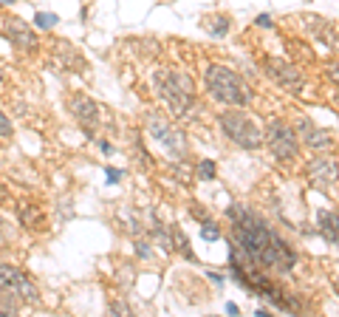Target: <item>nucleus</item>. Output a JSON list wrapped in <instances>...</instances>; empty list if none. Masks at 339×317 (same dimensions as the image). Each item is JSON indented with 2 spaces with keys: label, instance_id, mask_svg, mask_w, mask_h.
I'll return each instance as SVG.
<instances>
[{
  "label": "nucleus",
  "instance_id": "obj_3",
  "mask_svg": "<svg viewBox=\"0 0 339 317\" xmlns=\"http://www.w3.org/2000/svg\"><path fill=\"white\" fill-rule=\"evenodd\" d=\"M156 85L161 99L167 102V108L173 111L175 116H184L192 105V97H195V85L187 74H178V71H158L156 74Z\"/></svg>",
  "mask_w": 339,
  "mask_h": 317
},
{
  "label": "nucleus",
  "instance_id": "obj_24",
  "mask_svg": "<svg viewBox=\"0 0 339 317\" xmlns=\"http://www.w3.org/2000/svg\"><path fill=\"white\" fill-rule=\"evenodd\" d=\"M136 255H139V258H150V244L139 241V244H136Z\"/></svg>",
  "mask_w": 339,
  "mask_h": 317
},
{
  "label": "nucleus",
  "instance_id": "obj_26",
  "mask_svg": "<svg viewBox=\"0 0 339 317\" xmlns=\"http://www.w3.org/2000/svg\"><path fill=\"white\" fill-rule=\"evenodd\" d=\"M17 0H0V6H14Z\"/></svg>",
  "mask_w": 339,
  "mask_h": 317
},
{
  "label": "nucleus",
  "instance_id": "obj_21",
  "mask_svg": "<svg viewBox=\"0 0 339 317\" xmlns=\"http://www.w3.org/2000/svg\"><path fill=\"white\" fill-rule=\"evenodd\" d=\"M11 136V119L0 111V139H9Z\"/></svg>",
  "mask_w": 339,
  "mask_h": 317
},
{
  "label": "nucleus",
  "instance_id": "obj_27",
  "mask_svg": "<svg viewBox=\"0 0 339 317\" xmlns=\"http://www.w3.org/2000/svg\"><path fill=\"white\" fill-rule=\"evenodd\" d=\"M9 195H6V190H3V184H0V201H6Z\"/></svg>",
  "mask_w": 339,
  "mask_h": 317
},
{
  "label": "nucleus",
  "instance_id": "obj_20",
  "mask_svg": "<svg viewBox=\"0 0 339 317\" xmlns=\"http://www.w3.org/2000/svg\"><path fill=\"white\" fill-rule=\"evenodd\" d=\"M325 77L339 88V60H328V62H325Z\"/></svg>",
  "mask_w": 339,
  "mask_h": 317
},
{
  "label": "nucleus",
  "instance_id": "obj_9",
  "mask_svg": "<svg viewBox=\"0 0 339 317\" xmlns=\"http://www.w3.org/2000/svg\"><path fill=\"white\" fill-rule=\"evenodd\" d=\"M147 131H150V136L156 142H161L164 145V150H170L173 156H184V150H187V145H184V136H181V131H175L173 125H167L164 119H150L147 122Z\"/></svg>",
  "mask_w": 339,
  "mask_h": 317
},
{
  "label": "nucleus",
  "instance_id": "obj_29",
  "mask_svg": "<svg viewBox=\"0 0 339 317\" xmlns=\"http://www.w3.org/2000/svg\"><path fill=\"white\" fill-rule=\"evenodd\" d=\"M334 286H337V295H339V278H337V283H334Z\"/></svg>",
  "mask_w": 339,
  "mask_h": 317
},
{
  "label": "nucleus",
  "instance_id": "obj_16",
  "mask_svg": "<svg viewBox=\"0 0 339 317\" xmlns=\"http://www.w3.org/2000/svg\"><path fill=\"white\" fill-rule=\"evenodd\" d=\"M305 20H308V26H311V31H314V34L320 37V43H322V45H328V48H334V45L339 43L328 20H322V17H314V14H311V17H305Z\"/></svg>",
  "mask_w": 339,
  "mask_h": 317
},
{
  "label": "nucleus",
  "instance_id": "obj_8",
  "mask_svg": "<svg viewBox=\"0 0 339 317\" xmlns=\"http://www.w3.org/2000/svg\"><path fill=\"white\" fill-rule=\"evenodd\" d=\"M0 34L6 37L9 43H14L23 51H34L37 48V34L34 28L28 26L23 17L17 14H0Z\"/></svg>",
  "mask_w": 339,
  "mask_h": 317
},
{
  "label": "nucleus",
  "instance_id": "obj_13",
  "mask_svg": "<svg viewBox=\"0 0 339 317\" xmlns=\"http://www.w3.org/2000/svg\"><path fill=\"white\" fill-rule=\"evenodd\" d=\"M17 218H20V224H23L26 229H43L45 227L43 210H40L34 201H28V198H20V201H17Z\"/></svg>",
  "mask_w": 339,
  "mask_h": 317
},
{
  "label": "nucleus",
  "instance_id": "obj_17",
  "mask_svg": "<svg viewBox=\"0 0 339 317\" xmlns=\"http://www.w3.org/2000/svg\"><path fill=\"white\" fill-rule=\"evenodd\" d=\"M57 23H60V14H54V11H34V28L48 31V28H54Z\"/></svg>",
  "mask_w": 339,
  "mask_h": 317
},
{
  "label": "nucleus",
  "instance_id": "obj_2",
  "mask_svg": "<svg viewBox=\"0 0 339 317\" xmlns=\"http://www.w3.org/2000/svg\"><path fill=\"white\" fill-rule=\"evenodd\" d=\"M204 82H207L209 97L218 99V102L232 105V108L249 105V88H246V82L232 68H226V65H209L207 74H204Z\"/></svg>",
  "mask_w": 339,
  "mask_h": 317
},
{
  "label": "nucleus",
  "instance_id": "obj_7",
  "mask_svg": "<svg viewBox=\"0 0 339 317\" xmlns=\"http://www.w3.org/2000/svg\"><path fill=\"white\" fill-rule=\"evenodd\" d=\"M266 74L277 82L280 88L291 91V94H303V88H305L303 71L297 68L294 62L283 60V57H269V60H266Z\"/></svg>",
  "mask_w": 339,
  "mask_h": 317
},
{
  "label": "nucleus",
  "instance_id": "obj_15",
  "mask_svg": "<svg viewBox=\"0 0 339 317\" xmlns=\"http://www.w3.org/2000/svg\"><path fill=\"white\" fill-rule=\"evenodd\" d=\"M201 28L212 37H226L229 28H232V20L226 17V14H204L201 17Z\"/></svg>",
  "mask_w": 339,
  "mask_h": 317
},
{
  "label": "nucleus",
  "instance_id": "obj_14",
  "mask_svg": "<svg viewBox=\"0 0 339 317\" xmlns=\"http://www.w3.org/2000/svg\"><path fill=\"white\" fill-rule=\"evenodd\" d=\"M317 229H320V235L328 241V244H334V247H339V215L331 210H320L317 212Z\"/></svg>",
  "mask_w": 339,
  "mask_h": 317
},
{
  "label": "nucleus",
  "instance_id": "obj_11",
  "mask_svg": "<svg viewBox=\"0 0 339 317\" xmlns=\"http://www.w3.org/2000/svg\"><path fill=\"white\" fill-rule=\"evenodd\" d=\"M297 133L303 136L305 148H311L314 153H331V150H334L331 133L322 131V128H317V125H311L308 119H300V122H297Z\"/></svg>",
  "mask_w": 339,
  "mask_h": 317
},
{
  "label": "nucleus",
  "instance_id": "obj_30",
  "mask_svg": "<svg viewBox=\"0 0 339 317\" xmlns=\"http://www.w3.org/2000/svg\"><path fill=\"white\" fill-rule=\"evenodd\" d=\"M0 85H3V71H0Z\"/></svg>",
  "mask_w": 339,
  "mask_h": 317
},
{
  "label": "nucleus",
  "instance_id": "obj_12",
  "mask_svg": "<svg viewBox=\"0 0 339 317\" xmlns=\"http://www.w3.org/2000/svg\"><path fill=\"white\" fill-rule=\"evenodd\" d=\"M71 111H74V116L79 119V125H82V128H88V131H91V136H94L96 125H99V119H102L99 105H96L94 99H88V97H82V94H77V97H71Z\"/></svg>",
  "mask_w": 339,
  "mask_h": 317
},
{
  "label": "nucleus",
  "instance_id": "obj_28",
  "mask_svg": "<svg viewBox=\"0 0 339 317\" xmlns=\"http://www.w3.org/2000/svg\"><path fill=\"white\" fill-rule=\"evenodd\" d=\"M334 102H337V105H339V91H337V94H334Z\"/></svg>",
  "mask_w": 339,
  "mask_h": 317
},
{
  "label": "nucleus",
  "instance_id": "obj_25",
  "mask_svg": "<svg viewBox=\"0 0 339 317\" xmlns=\"http://www.w3.org/2000/svg\"><path fill=\"white\" fill-rule=\"evenodd\" d=\"M96 145H99V150H102V153H111V145H108V142H105V139H96Z\"/></svg>",
  "mask_w": 339,
  "mask_h": 317
},
{
  "label": "nucleus",
  "instance_id": "obj_4",
  "mask_svg": "<svg viewBox=\"0 0 339 317\" xmlns=\"http://www.w3.org/2000/svg\"><path fill=\"white\" fill-rule=\"evenodd\" d=\"M218 122H221L226 136L243 150H257L266 142V133L260 131V125L254 122L246 111H237V108L235 111H224L218 116Z\"/></svg>",
  "mask_w": 339,
  "mask_h": 317
},
{
  "label": "nucleus",
  "instance_id": "obj_1",
  "mask_svg": "<svg viewBox=\"0 0 339 317\" xmlns=\"http://www.w3.org/2000/svg\"><path fill=\"white\" fill-rule=\"evenodd\" d=\"M229 227H232V238H235V247L243 252L252 264L271 269L277 275H288L297 264V252L291 249L286 238H280L266 221L252 212L243 204H229Z\"/></svg>",
  "mask_w": 339,
  "mask_h": 317
},
{
  "label": "nucleus",
  "instance_id": "obj_10",
  "mask_svg": "<svg viewBox=\"0 0 339 317\" xmlns=\"http://www.w3.org/2000/svg\"><path fill=\"white\" fill-rule=\"evenodd\" d=\"M305 170H308V178H311L314 187H328L339 181V164H337V158H331V156L308 158Z\"/></svg>",
  "mask_w": 339,
  "mask_h": 317
},
{
  "label": "nucleus",
  "instance_id": "obj_18",
  "mask_svg": "<svg viewBox=\"0 0 339 317\" xmlns=\"http://www.w3.org/2000/svg\"><path fill=\"white\" fill-rule=\"evenodd\" d=\"M215 176H218L215 161H212V158H201V161H198V178H201V181H212Z\"/></svg>",
  "mask_w": 339,
  "mask_h": 317
},
{
  "label": "nucleus",
  "instance_id": "obj_23",
  "mask_svg": "<svg viewBox=\"0 0 339 317\" xmlns=\"http://www.w3.org/2000/svg\"><path fill=\"white\" fill-rule=\"evenodd\" d=\"M254 23H257V26H263V28L274 26V23H271V14H257V17H254Z\"/></svg>",
  "mask_w": 339,
  "mask_h": 317
},
{
  "label": "nucleus",
  "instance_id": "obj_6",
  "mask_svg": "<svg viewBox=\"0 0 339 317\" xmlns=\"http://www.w3.org/2000/svg\"><path fill=\"white\" fill-rule=\"evenodd\" d=\"M0 292L17 295L23 303H37L40 300V292L31 283V278L20 266H11V264H0Z\"/></svg>",
  "mask_w": 339,
  "mask_h": 317
},
{
  "label": "nucleus",
  "instance_id": "obj_5",
  "mask_svg": "<svg viewBox=\"0 0 339 317\" xmlns=\"http://www.w3.org/2000/svg\"><path fill=\"white\" fill-rule=\"evenodd\" d=\"M263 133H266V145H269L271 156L277 161H294L297 158L300 145H297V133L291 125H286L283 119H271Z\"/></svg>",
  "mask_w": 339,
  "mask_h": 317
},
{
  "label": "nucleus",
  "instance_id": "obj_22",
  "mask_svg": "<svg viewBox=\"0 0 339 317\" xmlns=\"http://www.w3.org/2000/svg\"><path fill=\"white\" fill-rule=\"evenodd\" d=\"M105 176H108L111 184H119V181H122V170L119 167H105Z\"/></svg>",
  "mask_w": 339,
  "mask_h": 317
},
{
  "label": "nucleus",
  "instance_id": "obj_19",
  "mask_svg": "<svg viewBox=\"0 0 339 317\" xmlns=\"http://www.w3.org/2000/svg\"><path fill=\"white\" fill-rule=\"evenodd\" d=\"M201 238H207V241H218V238H221V227H218L215 221L204 218V221H201Z\"/></svg>",
  "mask_w": 339,
  "mask_h": 317
}]
</instances>
